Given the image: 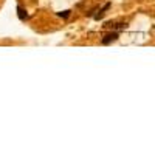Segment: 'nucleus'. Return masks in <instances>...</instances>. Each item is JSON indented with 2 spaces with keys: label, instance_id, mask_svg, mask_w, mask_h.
<instances>
[{
  "label": "nucleus",
  "instance_id": "20e7f679",
  "mask_svg": "<svg viewBox=\"0 0 155 155\" xmlns=\"http://www.w3.org/2000/svg\"><path fill=\"white\" fill-rule=\"evenodd\" d=\"M70 12H71V11H68V9H67V11H61V12H58V16H59V17H64V19H67V17L70 16Z\"/></svg>",
  "mask_w": 155,
  "mask_h": 155
},
{
  "label": "nucleus",
  "instance_id": "7ed1b4c3",
  "mask_svg": "<svg viewBox=\"0 0 155 155\" xmlns=\"http://www.w3.org/2000/svg\"><path fill=\"white\" fill-rule=\"evenodd\" d=\"M109 8H110V3H106L104 6H102V9L99 11V14H96V16H95V19H101L102 16H104V12H106V11H107Z\"/></svg>",
  "mask_w": 155,
  "mask_h": 155
},
{
  "label": "nucleus",
  "instance_id": "f03ea898",
  "mask_svg": "<svg viewBox=\"0 0 155 155\" xmlns=\"http://www.w3.org/2000/svg\"><path fill=\"white\" fill-rule=\"evenodd\" d=\"M17 17L20 19V20H27L28 19V12H27V9H25L23 6H17Z\"/></svg>",
  "mask_w": 155,
  "mask_h": 155
},
{
  "label": "nucleus",
  "instance_id": "f257e3e1",
  "mask_svg": "<svg viewBox=\"0 0 155 155\" xmlns=\"http://www.w3.org/2000/svg\"><path fill=\"white\" fill-rule=\"evenodd\" d=\"M118 37H120L118 33H115V31H113V33H109V34H106L104 37H102V44H104V45H109V44L115 42Z\"/></svg>",
  "mask_w": 155,
  "mask_h": 155
}]
</instances>
